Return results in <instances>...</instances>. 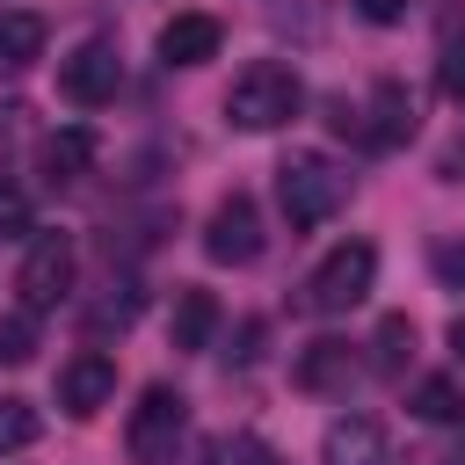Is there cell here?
<instances>
[{"label": "cell", "instance_id": "13", "mask_svg": "<svg viewBox=\"0 0 465 465\" xmlns=\"http://www.w3.org/2000/svg\"><path fill=\"white\" fill-rule=\"evenodd\" d=\"M356 131H363V145H378V153H385V145H407V138H414V102H407V87H400V80H378V87H371V124H356Z\"/></svg>", "mask_w": 465, "mask_h": 465}, {"label": "cell", "instance_id": "2", "mask_svg": "<svg viewBox=\"0 0 465 465\" xmlns=\"http://www.w3.org/2000/svg\"><path fill=\"white\" fill-rule=\"evenodd\" d=\"M298 109H305V80L291 65H276V58H254L225 87V124L232 131H283Z\"/></svg>", "mask_w": 465, "mask_h": 465}, {"label": "cell", "instance_id": "20", "mask_svg": "<svg viewBox=\"0 0 465 465\" xmlns=\"http://www.w3.org/2000/svg\"><path fill=\"white\" fill-rule=\"evenodd\" d=\"M36 356V312H0V363H29Z\"/></svg>", "mask_w": 465, "mask_h": 465}, {"label": "cell", "instance_id": "12", "mask_svg": "<svg viewBox=\"0 0 465 465\" xmlns=\"http://www.w3.org/2000/svg\"><path fill=\"white\" fill-rule=\"evenodd\" d=\"M36 167H44V182H51V189H73V182L94 167V131H87V124L51 131V138L36 145Z\"/></svg>", "mask_w": 465, "mask_h": 465}, {"label": "cell", "instance_id": "17", "mask_svg": "<svg viewBox=\"0 0 465 465\" xmlns=\"http://www.w3.org/2000/svg\"><path fill=\"white\" fill-rule=\"evenodd\" d=\"M36 436H44V414H36L29 400L0 392V458H7V450H29Z\"/></svg>", "mask_w": 465, "mask_h": 465}, {"label": "cell", "instance_id": "18", "mask_svg": "<svg viewBox=\"0 0 465 465\" xmlns=\"http://www.w3.org/2000/svg\"><path fill=\"white\" fill-rule=\"evenodd\" d=\"M138 305H145V298H138V283H109V298H102V305H87V334H109V327L124 334V327L138 320Z\"/></svg>", "mask_w": 465, "mask_h": 465}, {"label": "cell", "instance_id": "16", "mask_svg": "<svg viewBox=\"0 0 465 465\" xmlns=\"http://www.w3.org/2000/svg\"><path fill=\"white\" fill-rule=\"evenodd\" d=\"M371 349H378V371H385V378H400V371H407V356H414V320H407V312H385Z\"/></svg>", "mask_w": 465, "mask_h": 465}, {"label": "cell", "instance_id": "11", "mask_svg": "<svg viewBox=\"0 0 465 465\" xmlns=\"http://www.w3.org/2000/svg\"><path fill=\"white\" fill-rule=\"evenodd\" d=\"M320 465H392L385 458V429L371 414H334L320 436Z\"/></svg>", "mask_w": 465, "mask_h": 465}, {"label": "cell", "instance_id": "15", "mask_svg": "<svg viewBox=\"0 0 465 465\" xmlns=\"http://www.w3.org/2000/svg\"><path fill=\"white\" fill-rule=\"evenodd\" d=\"M167 334H174V349H211V334H218V298L196 291V283H182V291H174Z\"/></svg>", "mask_w": 465, "mask_h": 465}, {"label": "cell", "instance_id": "1", "mask_svg": "<svg viewBox=\"0 0 465 465\" xmlns=\"http://www.w3.org/2000/svg\"><path fill=\"white\" fill-rule=\"evenodd\" d=\"M276 203H283L291 232H312V225H327L349 203V174L327 153H283L276 160Z\"/></svg>", "mask_w": 465, "mask_h": 465}, {"label": "cell", "instance_id": "10", "mask_svg": "<svg viewBox=\"0 0 465 465\" xmlns=\"http://www.w3.org/2000/svg\"><path fill=\"white\" fill-rule=\"evenodd\" d=\"M349 378H356V349L334 341V334L305 341L298 363H291V385H298V392H349Z\"/></svg>", "mask_w": 465, "mask_h": 465}, {"label": "cell", "instance_id": "22", "mask_svg": "<svg viewBox=\"0 0 465 465\" xmlns=\"http://www.w3.org/2000/svg\"><path fill=\"white\" fill-rule=\"evenodd\" d=\"M15 232H29V196L0 182V240H15Z\"/></svg>", "mask_w": 465, "mask_h": 465}, {"label": "cell", "instance_id": "23", "mask_svg": "<svg viewBox=\"0 0 465 465\" xmlns=\"http://www.w3.org/2000/svg\"><path fill=\"white\" fill-rule=\"evenodd\" d=\"M436 87H443V102H465V44H450V51H443Z\"/></svg>", "mask_w": 465, "mask_h": 465}, {"label": "cell", "instance_id": "7", "mask_svg": "<svg viewBox=\"0 0 465 465\" xmlns=\"http://www.w3.org/2000/svg\"><path fill=\"white\" fill-rule=\"evenodd\" d=\"M15 291H22V305H29V312H51V305L73 291V240H65V232H36V240H29V254H22Z\"/></svg>", "mask_w": 465, "mask_h": 465}, {"label": "cell", "instance_id": "6", "mask_svg": "<svg viewBox=\"0 0 465 465\" xmlns=\"http://www.w3.org/2000/svg\"><path fill=\"white\" fill-rule=\"evenodd\" d=\"M116 87H124V58L109 36H87L58 58V94L73 109H102V102H116Z\"/></svg>", "mask_w": 465, "mask_h": 465}, {"label": "cell", "instance_id": "21", "mask_svg": "<svg viewBox=\"0 0 465 465\" xmlns=\"http://www.w3.org/2000/svg\"><path fill=\"white\" fill-rule=\"evenodd\" d=\"M211 465H283L262 436H247V429H232V436H218L211 443Z\"/></svg>", "mask_w": 465, "mask_h": 465}, {"label": "cell", "instance_id": "4", "mask_svg": "<svg viewBox=\"0 0 465 465\" xmlns=\"http://www.w3.org/2000/svg\"><path fill=\"white\" fill-rule=\"evenodd\" d=\"M182 443H189V400H182L174 385H145L138 407H131V421H124L131 465H174Z\"/></svg>", "mask_w": 465, "mask_h": 465}, {"label": "cell", "instance_id": "9", "mask_svg": "<svg viewBox=\"0 0 465 465\" xmlns=\"http://www.w3.org/2000/svg\"><path fill=\"white\" fill-rule=\"evenodd\" d=\"M218 44H225V22L218 15H167L160 22V65H203V58H218Z\"/></svg>", "mask_w": 465, "mask_h": 465}, {"label": "cell", "instance_id": "8", "mask_svg": "<svg viewBox=\"0 0 465 465\" xmlns=\"http://www.w3.org/2000/svg\"><path fill=\"white\" fill-rule=\"evenodd\" d=\"M109 392H116V356H102V349L65 356V371H58V407H65L73 421L102 414V407H109Z\"/></svg>", "mask_w": 465, "mask_h": 465}, {"label": "cell", "instance_id": "25", "mask_svg": "<svg viewBox=\"0 0 465 465\" xmlns=\"http://www.w3.org/2000/svg\"><path fill=\"white\" fill-rule=\"evenodd\" d=\"M450 356H458V363H465V312H458V320H450Z\"/></svg>", "mask_w": 465, "mask_h": 465}, {"label": "cell", "instance_id": "24", "mask_svg": "<svg viewBox=\"0 0 465 465\" xmlns=\"http://www.w3.org/2000/svg\"><path fill=\"white\" fill-rule=\"evenodd\" d=\"M356 15L385 29V22H400V15H407V0H356Z\"/></svg>", "mask_w": 465, "mask_h": 465}, {"label": "cell", "instance_id": "3", "mask_svg": "<svg viewBox=\"0 0 465 465\" xmlns=\"http://www.w3.org/2000/svg\"><path fill=\"white\" fill-rule=\"evenodd\" d=\"M371 283H378V247H371V240H341V247H327V254H320V269L305 276L298 305H305V312H320V320H334V312L363 305V298H371Z\"/></svg>", "mask_w": 465, "mask_h": 465}, {"label": "cell", "instance_id": "19", "mask_svg": "<svg viewBox=\"0 0 465 465\" xmlns=\"http://www.w3.org/2000/svg\"><path fill=\"white\" fill-rule=\"evenodd\" d=\"M407 407H414L421 421H458V414H465V392H458V378H421Z\"/></svg>", "mask_w": 465, "mask_h": 465}, {"label": "cell", "instance_id": "5", "mask_svg": "<svg viewBox=\"0 0 465 465\" xmlns=\"http://www.w3.org/2000/svg\"><path fill=\"white\" fill-rule=\"evenodd\" d=\"M262 211H254V196L247 189H232V196H218L211 203V218H203V254L218 262V269H247V262H262Z\"/></svg>", "mask_w": 465, "mask_h": 465}, {"label": "cell", "instance_id": "14", "mask_svg": "<svg viewBox=\"0 0 465 465\" xmlns=\"http://www.w3.org/2000/svg\"><path fill=\"white\" fill-rule=\"evenodd\" d=\"M44 15L36 7H7L0 15V73H29L36 58H44Z\"/></svg>", "mask_w": 465, "mask_h": 465}]
</instances>
